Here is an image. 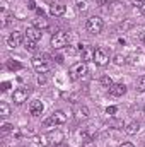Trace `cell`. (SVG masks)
Here are the masks:
<instances>
[{
    "label": "cell",
    "mask_w": 145,
    "mask_h": 147,
    "mask_svg": "<svg viewBox=\"0 0 145 147\" xmlns=\"http://www.w3.org/2000/svg\"><path fill=\"white\" fill-rule=\"evenodd\" d=\"M103 28H104V22H103V19L97 17V16L89 17L87 22H85V29H87L91 34H99V33L103 31Z\"/></svg>",
    "instance_id": "1"
},
{
    "label": "cell",
    "mask_w": 145,
    "mask_h": 147,
    "mask_svg": "<svg viewBox=\"0 0 145 147\" xmlns=\"http://www.w3.org/2000/svg\"><path fill=\"white\" fill-rule=\"evenodd\" d=\"M67 121V115L63 113V111H55L53 115H50V118H46L44 121H43V125L44 127H53V125H63Z\"/></svg>",
    "instance_id": "2"
},
{
    "label": "cell",
    "mask_w": 145,
    "mask_h": 147,
    "mask_svg": "<svg viewBox=\"0 0 145 147\" xmlns=\"http://www.w3.org/2000/svg\"><path fill=\"white\" fill-rule=\"evenodd\" d=\"M68 34L65 33V31H58V33H55L53 36H51V46L55 48V50H60V48H63V46H67L68 45Z\"/></svg>",
    "instance_id": "3"
},
{
    "label": "cell",
    "mask_w": 145,
    "mask_h": 147,
    "mask_svg": "<svg viewBox=\"0 0 145 147\" xmlns=\"http://www.w3.org/2000/svg\"><path fill=\"white\" fill-rule=\"evenodd\" d=\"M85 74H87V65H85V62H77V63H73L72 67H70V79H72V80L82 79Z\"/></svg>",
    "instance_id": "4"
},
{
    "label": "cell",
    "mask_w": 145,
    "mask_h": 147,
    "mask_svg": "<svg viewBox=\"0 0 145 147\" xmlns=\"http://www.w3.org/2000/svg\"><path fill=\"white\" fill-rule=\"evenodd\" d=\"M33 67H34V70L38 74H46V72H50L51 63L46 58H43V57H34L33 58Z\"/></svg>",
    "instance_id": "5"
},
{
    "label": "cell",
    "mask_w": 145,
    "mask_h": 147,
    "mask_svg": "<svg viewBox=\"0 0 145 147\" xmlns=\"http://www.w3.org/2000/svg\"><path fill=\"white\" fill-rule=\"evenodd\" d=\"M79 51H80V57H82V62H94V55H96V50L91 46V45H80L79 46Z\"/></svg>",
    "instance_id": "6"
},
{
    "label": "cell",
    "mask_w": 145,
    "mask_h": 147,
    "mask_svg": "<svg viewBox=\"0 0 145 147\" xmlns=\"http://www.w3.org/2000/svg\"><path fill=\"white\" fill-rule=\"evenodd\" d=\"M94 62H96V65H99V67L108 65L109 63L108 50H106V48H97V50H96V55H94Z\"/></svg>",
    "instance_id": "7"
},
{
    "label": "cell",
    "mask_w": 145,
    "mask_h": 147,
    "mask_svg": "<svg viewBox=\"0 0 145 147\" xmlns=\"http://www.w3.org/2000/svg\"><path fill=\"white\" fill-rule=\"evenodd\" d=\"M28 96H29V91H28V89L17 87V89L14 91V94H12V99H14L15 105H22V103L28 101Z\"/></svg>",
    "instance_id": "8"
},
{
    "label": "cell",
    "mask_w": 145,
    "mask_h": 147,
    "mask_svg": "<svg viewBox=\"0 0 145 147\" xmlns=\"http://www.w3.org/2000/svg\"><path fill=\"white\" fill-rule=\"evenodd\" d=\"M22 39H24V38L21 36L19 31H14V33H10V34L7 36V46H9V48H15V46H19V45L22 43Z\"/></svg>",
    "instance_id": "9"
},
{
    "label": "cell",
    "mask_w": 145,
    "mask_h": 147,
    "mask_svg": "<svg viewBox=\"0 0 145 147\" xmlns=\"http://www.w3.org/2000/svg\"><path fill=\"white\" fill-rule=\"evenodd\" d=\"M43 110H44V105H43L39 99L31 101V105H29V113H31L33 116H41V115H43Z\"/></svg>",
    "instance_id": "10"
},
{
    "label": "cell",
    "mask_w": 145,
    "mask_h": 147,
    "mask_svg": "<svg viewBox=\"0 0 145 147\" xmlns=\"http://www.w3.org/2000/svg\"><path fill=\"white\" fill-rule=\"evenodd\" d=\"M63 132H60V130H51V132H48V135H46V139L53 144V146H56V144H60V142H63Z\"/></svg>",
    "instance_id": "11"
},
{
    "label": "cell",
    "mask_w": 145,
    "mask_h": 147,
    "mask_svg": "<svg viewBox=\"0 0 145 147\" xmlns=\"http://www.w3.org/2000/svg\"><path fill=\"white\" fill-rule=\"evenodd\" d=\"M125 92H126V86H125V84H113V86L109 87V94L114 96V98H119V96H123Z\"/></svg>",
    "instance_id": "12"
},
{
    "label": "cell",
    "mask_w": 145,
    "mask_h": 147,
    "mask_svg": "<svg viewBox=\"0 0 145 147\" xmlns=\"http://www.w3.org/2000/svg\"><path fill=\"white\" fill-rule=\"evenodd\" d=\"M33 26L38 28L39 31H43V29H48L50 28V22H48V19L44 16H38L36 19H34V22H33Z\"/></svg>",
    "instance_id": "13"
},
{
    "label": "cell",
    "mask_w": 145,
    "mask_h": 147,
    "mask_svg": "<svg viewBox=\"0 0 145 147\" xmlns=\"http://www.w3.org/2000/svg\"><path fill=\"white\" fill-rule=\"evenodd\" d=\"M65 5H60V3H51L50 5V14L51 16H55V17H60V16H63L65 14Z\"/></svg>",
    "instance_id": "14"
},
{
    "label": "cell",
    "mask_w": 145,
    "mask_h": 147,
    "mask_svg": "<svg viewBox=\"0 0 145 147\" xmlns=\"http://www.w3.org/2000/svg\"><path fill=\"white\" fill-rule=\"evenodd\" d=\"M26 38H29V39H34V41H39L41 39V31L34 28V26H29L28 29H26Z\"/></svg>",
    "instance_id": "15"
},
{
    "label": "cell",
    "mask_w": 145,
    "mask_h": 147,
    "mask_svg": "<svg viewBox=\"0 0 145 147\" xmlns=\"http://www.w3.org/2000/svg\"><path fill=\"white\" fill-rule=\"evenodd\" d=\"M125 132H126L128 135H135V134H138V132H140V123H138V121H130V123L125 127Z\"/></svg>",
    "instance_id": "16"
},
{
    "label": "cell",
    "mask_w": 145,
    "mask_h": 147,
    "mask_svg": "<svg viewBox=\"0 0 145 147\" xmlns=\"http://www.w3.org/2000/svg\"><path fill=\"white\" fill-rule=\"evenodd\" d=\"M12 17H14V16H12L7 9H2V12H0V19H2V22H0V24H2V28L9 26V22L12 21Z\"/></svg>",
    "instance_id": "17"
},
{
    "label": "cell",
    "mask_w": 145,
    "mask_h": 147,
    "mask_svg": "<svg viewBox=\"0 0 145 147\" xmlns=\"http://www.w3.org/2000/svg\"><path fill=\"white\" fill-rule=\"evenodd\" d=\"M22 45H24V48H26L28 51H36L38 50V41L29 39V38H26V36H24V39H22Z\"/></svg>",
    "instance_id": "18"
},
{
    "label": "cell",
    "mask_w": 145,
    "mask_h": 147,
    "mask_svg": "<svg viewBox=\"0 0 145 147\" xmlns=\"http://www.w3.org/2000/svg\"><path fill=\"white\" fill-rule=\"evenodd\" d=\"M75 118H79V120H85L87 116H89V110H87V106H79V108H75Z\"/></svg>",
    "instance_id": "19"
},
{
    "label": "cell",
    "mask_w": 145,
    "mask_h": 147,
    "mask_svg": "<svg viewBox=\"0 0 145 147\" xmlns=\"http://www.w3.org/2000/svg\"><path fill=\"white\" fill-rule=\"evenodd\" d=\"M10 115V106L7 103H0V116L2 118H7Z\"/></svg>",
    "instance_id": "20"
},
{
    "label": "cell",
    "mask_w": 145,
    "mask_h": 147,
    "mask_svg": "<svg viewBox=\"0 0 145 147\" xmlns=\"http://www.w3.org/2000/svg\"><path fill=\"white\" fill-rule=\"evenodd\" d=\"M101 84H103V86H104V87H111V86H113V80H111V77H109V75H103V77H101Z\"/></svg>",
    "instance_id": "21"
},
{
    "label": "cell",
    "mask_w": 145,
    "mask_h": 147,
    "mask_svg": "<svg viewBox=\"0 0 145 147\" xmlns=\"http://www.w3.org/2000/svg\"><path fill=\"white\" fill-rule=\"evenodd\" d=\"M137 89L138 91H145V75H140L137 79Z\"/></svg>",
    "instance_id": "22"
},
{
    "label": "cell",
    "mask_w": 145,
    "mask_h": 147,
    "mask_svg": "<svg viewBox=\"0 0 145 147\" xmlns=\"http://www.w3.org/2000/svg\"><path fill=\"white\" fill-rule=\"evenodd\" d=\"M82 146L84 147H94V140L91 137H87V134H84V140H82Z\"/></svg>",
    "instance_id": "23"
},
{
    "label": "cell",
    "mask_w": 145,
    "mask_h": 147,
    "mask_svg": "<svg viewBox=\"0 0 145 147\" xmlns=\"http://www.w3.org/2000/svg\"><path fill=\"white\" fill-rule=\"evenodd\" d=\"M7 67H9L10 70H19V69H22V65L17 63V62H7Z\"/></svg>",
    "instance_id": "24"
},
{
    "label": "cell",
    "mask_w": 145,
    "mask_h": 147,
    "mask_svg": "<svg viewBox=\"0 0 145 147\" xmlns=\"http://www.w3.org/2000/svg\"><path fill=\"white\" fill-rule=\"evenodd\" d=\"M125 62H126V58H125L123 55H116V57H114V63H116V65H123Z\"/></svg>",
    "instance_id": "25"
},
{
    "label": "cell",
    "mask_w": 145,
    "mask_h": 147,
    "mask_svg": "<svg viewBox=\"0 0 145 147\" xmlns=\"http://www.w3.org/2000/svg\"><path fill=\"white\" fill-rule=\"evenodd\" d=\"M10 128H12V125H10V123H3V125H2V132H3V134L10 132Z\"/></svg>",
    "instance_id": "26"
},
{
    "label": "cell",
    "mask_w": 145,
    "mask_h": 147,
    "mask_svg": "<svg viewBox=\"0 0 145 147\" xmlns=\"http://www.w3.org/2000/svg\"><path fill=\"white\" fill-rule=\"evenodd\" d=\"M106 113H108V115H114V113H116V106H108V108H106Z\"/></svg>",
    "instance_id": "27"
},
{
    "label": "cell",
    "mask_w": 145,
    "mask_h": 147,
    "mask_svg": "<svg viewBox=\"0 0 145 147\" xmlns=\"http://www.w3.org/2000/svg\"><path fill=\"white\" fill-rule=\"evenodd\" d=\"M38 82H39V84H44V82H46V79H44V75H43V74H39V77H38Z\"/></svg>",
    "instance_id": "28"
},
{
    "label": "cell",
    "mask_w": 145,
    "mask_h": 147,
    "mask_svg": "<svg viewBox=\"0 0 145 147\" xmlns=\"http://www.w3.org/2000/svg\"><path fill=\"white\" fill-rule=\"evenodd\" d=\"M132 2H133L135 5H138V7H142V5H144V2H145V0H132Z\"/></svg>",
    "instance_id": "29"
},
{
    "label": "cell",
    "mask_w": 145,
    "mask_h": 147,
    "mask_svg": "<svg viewBox=\"0 0 145 147\" xmlns=\"http://www.w3.org/2000/svg\"><path fill=\"white\" fill-rule=\"evenodd\" d=\"M9 86H10V82H3V84H2V91H7Z\"/></svg>",
    "instance_id": "30"
},
{
    "label": "cell",
    "mask_w": 145,
    "mask_h": 147,
    "mask_svg": "<svg viewBox=\"0 0 145 147\" xmlns=\"http://www.w3.org/2000/svg\"><path fill=\"white\" fill-rule=\"evenodd\" d=\"M108 2H109V0H96V3H97V5H106Z\"/></svg>",
    "instance_id": "31"
},
{
    "label": "cell",
    "mask_w": 145,
    "mask_h": 147,
    "mask_svg": "<svg viewBox=\"0 0 145 147\" xmlns=\"http://www.w3.org/2000/svg\"><path fill=\"white\" fill-rule=\"evenodd\" d=\"M119 147H135V146H133L132 142H125V144H121Z\"/></svg>",
    "instance_id": "32"
},
{
    "label": "cell",
    "mask_w": 145,
    "mask_h": 147,
    "mask_svg": "<svg viewBox=\"0 0 145 147\" xmlns=\"http://www.w3.org/2000/svg\"><path fill=\"white\" fill-rule=\"evenodd\" d=\"M85 9H87V7H85V3H84V2H82V3H79V10H85Z\"/></svg>",
    "instance_id": "33"
},
{
    "label": "cell",
    "mask_w": 145,
    "mask_h": 147,
    "mask_svg": "<svg viewBox=\"0 0 145 147\" xmlns=\"http://www.w3.org/2000/svg\"><path fill=\"white\" fill-rule=\"evenodd\" d=\"M53 147H68L65 142H60V144H56V146H53Z\"/></svg>",
    "instance_id": "34"
},
{
    "label": "cell",
    "mask_w": 145,
    "mask_h": 147,
    "mask_svg": "<svg viewBox=\"0 0 145 147\" xmlns=\"http://www.w3.org/2000/svg\"><path fill=\"white\" fill-rule=\"evenodd\" d=\"M140 38H142V41H144V45H145V33H142V36Z\"/></svg>",
    "instance_id": "35"
},
{
    "label": "cell",
    "mask_w": 145,
    "mask_h": 147,
    "mask_svg": "<svg viewBox=\"0 0 145 147\" xmlns=\"http://www.w3.org/2000/svg\"><path fill=\"white\" fill-rule=\"evenodd\" d=\"M140 9H142V10H144V14H145V2H144V5H142V7H140Z\"/></svg>",
    "instance_id": "36"
},
{
    "label": "cell",
    "mask_w": 145,
    "mask_h": 147,
    "mask_svg": "<svg viewBox=\"0 0 145 147\" xmlns=\"http://www.w3.org/2000/svg\"><path fill=\"white\" fill-rule=\"evenodd\" d=\"M39 147H46V146H39Z\"/></svg>",
    "instance_id": "37"
}]
</instances>
